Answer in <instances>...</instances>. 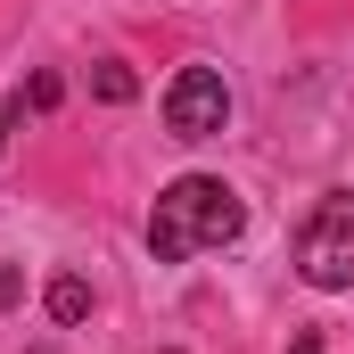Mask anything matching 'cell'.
<instances>
[{
  "label": "cell",
  "mask_w": 354,
  "mask_h": 354,
  "mask_svg": "<svg viewBox=\"0 0 354 354\" xmlns=\"http://www.w3.org/2000/svg\"><path fill=\"white\" fill-rule=\"evenodd\" d=\"M91 91H99V99H107V107H124V99H132V66H115V58H107V66H99V75H91Z\"/></svg>",
  "instance_id": "5"
},
{
  "label": "cell",
  "mask_w": 354,
  "mask_h": 354,
  "mask_svg": "<svg viewBox=\"0 0 354 354\" xmlns=\"http://www.w3.org/2000/svg\"><path fill=\"white\" fill-rule=\"evenodd\" d=\"M297 272L305 288H354V189H330L305 231H297Z\"/></svg>",
  "instance_id": "2"
},
{
  "label": "cell",
  "mask_w": 354,
  "mask_h": 354,
  "mask_svg": "<svg viewBox=\"0 0 354 354\" xmlns=\"http://www.w3.org/2000/svg\"><path fill=\"white\" fill-rule=\"evenodd\" d=\"M17 115H25V107H17V99H0V149H8V124H17Z\"/></svg>",
  "instance_id": "7"
},
{
  "label": "cell",
  "mask_w": 354,
  "mask_h": 354,
  "mask_svg": "<svg viewBox=\"0 0 354 354\" xmlns=\"http://www.w3.org/2000/svg\"><path fill=\"white\" fill-rule=\"evenodd\" d=\"M231 124V91L214 66H181L174 83H165V132L174 140H214Z\"/></svg>",
  "instance_id": "3"
},
{
  "label": "cell",
  "mask_w": 354,
  "mask_h": 354,
  "mask_svg": "<svg viewBox=\"0 0 354 354\" xmlns=\"http://www.w3.org/2000/svg\"><path fill=\"white\" fill-rule=\"evenodd\" d=\"M33 354H50V346H33Z\"/></svg>",
  "instance_id": "9"
},
{
  "label": "cell",
  "mask_w": 354,
  "mask_h": 354,
  "mask_svg": "<svg viewBox=\"0 0 354 354\" xmlns=\"http://www.w3.org/2000/svg\"><path fill=\"white\" fill-rule=\"evenodd\" d=\"M288 354H322V338H313V330H305V338H297V346H288Z\"/></svg>",
  "instance_id": "8"
},
{
  "label": "cell",
  "mask_w": 354,
  "mask_h": 354,
  "mask_svg": "<svg viewBox=\"0 0 354 354\" xmlns=\"http://www.w3.org/2000/svg\"><path fill=\"white\" fill-rule=\"evenodd\" d=\"M50 322H91V280H75V272L50 280Z\"/></svg>",
  "instance_id": "4"
},
{
  "label": "cell",
  "mask_w": 354,
  "mask_h": 354,
  "mask_svg": "<svg viewBox=\"0 0 354 354\" xmlns=\"http://www.w3.org/2000/svg\"><path fill=\"white\" fill-rule=\"evenodd\" d=\"M17 297H25V272H17V264H0V313H8Z\"/></svg>",
  "instance_id": "6"
},
{
  "label": "cell",
  "mask_w": 354,
  "mask_h": 354,
  "mask_svg": "<svg viewBox=\"0 0 354 354\" xmlns=\"http://www.w3.org/2000/svg\"><path fill=\"white\" fill-rule=\"evenodd\" d=\"M239 231H248V206H239L214 174L165 181L157 206H149V256H157V264H189V256H206V248H231Z\"/></svg>",
  "instance_id": "1"
}]
</instances>
